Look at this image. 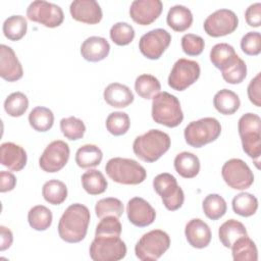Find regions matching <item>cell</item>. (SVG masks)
I'll return each mask as SVG.
<instances>
[{
	"instance_id": "1",
	"label": "cell",
	"mask_w": 261,
	"mask_h": 261,
	"mask_svg": "<svg viewBox=\"0 0 261 261\" xmlns=\"http://www.w3.org/2000/svg\"><path fill=\"white\" fill-rule=\"evenodd\" d=\"M90 211L87 206L74 203L68 206L58 223L59 237L66 243H79L87 234L90 223Z\"/></svg>"
},
{
	"instance_id": "2",
	"label": "cell",
	"mask_w": 261,
	"mask_h": 261,
	"mask_svg": "<svg viewBox=\"0 0 261 261\" xmlns=\"http://www.w3.org/2000/svg\"><path fill=\"white\" fill-rule=\"evenodd\" d=\"M169 136L159 129H150L137 137L133 143V150L137 157L145 162H155L170 147Z\"/></svg>"
},
{
	"instance_id": "3",
	"label": "cell",
	"mask_w": 261,
	"mask_h": 261,
	"mask_svg": "<svg viewBox=\"0 0 261 261\" xmlns=\"http://www.w3.org/2000/svg\"><path fill=\"white\" fill-rule=\"evenodd\" d=\"M238 129L244 152L255 160V165L259 168L261 155V119L259 115L251 112L242 115L238 122Z\"/></svg>"
},
{
	"instance_id": "4",
	"label": "cell",
	"mask_w": 261,
	"mask_h": 261,
	"mask_svg": "<svg viewBox=\"0 0 261 261\" xmlns=\"http://www.w3.org/2000/svg\"><path fill=\"white\" fill-rule=\"evenodd\" d=\"M152 118L167 127L179 125L184 120L179 100L168 92H159L152 98Z\"/></svg>"
},
{
	"instance_id": "5",
	"label": "cell",
	"mask_w": 261,
	"mask_h": 261,
	"mask_svg": "<svg viewBox=\"0 0 261 261\" xmlns=\"http://www.w3.org/2000/svg\"><path fill=\"white\" fill-rule=\"evenodd\" d=\"M107 175L115 182L121 185H139L147 176L146 169L134 159L114 157L105 165Z\"/></svg>"
},
{
	"instance_id": "6",
	"label": "cell",
	"mask_w": 261,
	"mask_h": 261,
	"mask_svg": "<svg viewBox=\"0 0 261 261\" xmlns=\"http://www.w3.org/2000/svg\"><path fill=\"white\" fill-rule=\"evenodd\" d=\"M221 133L220 122L214 117H204L190 122L184 136L188 145L194 148H201L211 142H214Z\"/></svg>"
},
{
	"instance_id": "7",
	"label": "cell",
	"mask_w": 261,
	"mask_h": 261,
	"mask_svg": "<svg viewBox=\"0 0 261 261\" xmlns=\"http://www.w3.org/2000/svg\"><path fill=\"white\" fill-rule=\"evenodd\" d=\"M169 236L161 229H153L141 237L135 246V253L142 261H155L169 249Z\"/></svg>"
},
{
	"instance_id": "8",
	"label": "cell",
	"mask_w": 261,
	"mask_h": 261,
	"mask_svg": "<svg viewBox=\"0 0 261 261\" xmlns=\"http://www.w3.org/2000/svg\"><path fill=\"white\" fill-rule=\"evenodd\" d=\"M153 188L161 197L162 203L167 210L175 211L182 206L185 201L184 191L172 174L163 172L156 175L153 179Z\"/></svg>"
},
{
	"instance_id": "9",
	"label": "cell",
	"mask_w": 261,
	"mask_h": 261,
	"mask_svg": "<svg viewBox=\"0 0 261 261\" xmlns=\"http://www.w3.org/2000/svg\"><path fill=\"white\" fill-rule=\"evenodd\" d=\"M89 252L94 261H118L125 257L126 246L119 237H95Z\"/></svg>"
},
{
	"instance_id": "10",
	"label": "cell",
	"mask_w": 261,
	"mask_h": 261,
	"mask_svg": "<svg viewBox=\"0 0 261 261\" xmlns=\"http://www.w3.org/2000/svg\"><path fill=\"white\" fill-rule=\"evenodd\" d=\"M221 175L225 184L233 190H247L254 182L252 170L245 161L239 158L227 160L221 168Z\"/></svg>"
},
{
	"instance_id": "11",
	"label": "cell",
	"mask_w": 261,
	"mask_h": 261,
	"mask_svg": "<svg viewBox=\"0 0 261 261\" xmlns=\"http://www.w3.org/2000/svg\"><path fill=\"white\" fill-rule=\"evenodd\" d=\"M200 65L195 60L179 58L175 61L168 76V86L175 91H184L200 76Z\"/></svg>"
},
{
	"instance_id": "12",
	"label": "cell",
	"mask_w": 261,
	"mask_h": 261,
	"mask_svg": "<svg viewBox=\"0 0 261 261\" xmlns=\"http://www.w3.org/2000/svg\"><path fill=\"white\" fill-rule=\"evenodd\" d=\"M27 16L30 20L39 22L47 28L59 27L64 18L60 6L44 0L33 1L27 9Z\"/></svg>"
},
{
	"instance_id": "13",
	"label": "cell",
	"mask_w": 261,
	"mask_h": 261,
	"mask_svg": "<svg viewBox=\"0 0 261 261\" xmlns=\"http://www.w3.org/2000/svg\"><path fill=\"white\" fill-rule=\"evenodd\" d=\"M239 24L237 14L230 9H218L207 16L204 21V31L208 36L218 38L234 32Z\"/></svg>"
},
{
	"instance_id": "14",
	"label": "cell",
	"mask_w": 261,
	"mask_h": 261,
	"mask_svg": "<svg viewBox=\"0 0 261 261\" xmlns=\"http://www.w3.org/2000/svg\"><path fill=\"white\" fill-rule=\"evenodd\" d=\"M69 155L68 144L64 141L56 140L45 148L39 159V165L46 172H57L66 165Z\"/></svg>"
},
{
	"instance_id": "15",
	"label": "cell",
	"mask_w": 261,
	"mask_h": 261,
	"mask_svg": "<svg viewBox=\"0 0 261 261\" xmlns=\"http://www.w3.org/2000/svg\"><path fill=\"white\" fill-rule=\"evenodd\" d=\"M171 42L170 34L164 29H154L144 34L139 41L141 53L148 59H159Z\"/></svg>"
},
{
	"instance_id": "16",
	"label": "cell",
	"mask_w": 261,
	"mask_h": 261,
	"mask_svg": "<svg viewBox=\"0 0 261 261\" xmlns=\"http://www.w3.org/2000/svg\"><path fill=\"white\" fill-rule=\"evenodd\" d=\"M162 9L160 0H135L129 7V15L138 24L149 25L159 17Z\"/></svg>"
},
{
	"instance_id": "17",
	"label": "cell",
	"mask_w": 261,
	"mask_h": 261,
	"mask_svg": "<svg viewBox=\"0 0 261 261\" xmlns=\"http://www.w3.org/2000/svg\"><path fill=\"white\" fill-rule=\"evenodd\" d=\"M126 214L129 222L138 227L152 224L156 217L155 209L141 197H134L127 202Z\"/></svg>"
},
{
	"instance_id": "18",
	"label": "cell",
	"mask_w": 261,
	"mask_h": 261,
	"mask_svg": "<svg viewBox=\"0 0 261 261\" xmlns=\"http://www.w3.org/2000/svg\"><path fill=\"white\" fill-rule=\"evenodd\" d=\"M69 11L73 19L88 24L100 22L103 16L102 9L95 0H74L70 4Z\"/></svg>"
},
{
	"instance_id": "19",
	"label": "cell",
	"mask_w": 261,
	"mask_h": 261,
	"mask_svg": "<svg viewBox=\"0 0 261 261\" xmlns=\"http://www.w3.org/2000/svg\"><path fill=\"white\" fill-rule=\"evenodd\" d=\"M0 75L7 82H16L23 75L21 63L13 49L4 44L0 46Z\"/></svg>"
},
{
	"instance_id": "20",
	"label": "cell",
	"mask_w": 261,
	"mask_h": 261,
	"mask_svg": "<svg viewBox=\"0 0 261 261\" xmlns=\"http://www.w3.org/2000/svg\"><path fill=\"white\" fill-rule=\"evenodd\" d=\"M28 156L22 147L12 142L0 146V162L11 171H20L27 164Z\"/></svg>"
},
{
	"instance_id": "21",
	"label": "cell",
	"mask_w": 261,
	"mask_h": 261,
	"mask_svg": "<svg viewBox=\"0 0 261 261\" xmlns=\"http://www.w3.org/2000/svg\"><path fill=\"white\" fill-rule=\"evenodd\" d=\"M185 236L188 243L196 249L206 248L212 237L209 225L200 218H193L187 223Z\"/></svg>"
},
{
	"instance_id": "22",
	"label": "cell",
	"mask_w": 261,
	"mask_h": 261,
	"mask_svg": "<svg viewBox=\"0 0 261 261\" xmlns=\"http://www.w3.org/2000/svg\"><path fill=\"white\" fill-rule=\"evenodd\" d=\"M110 51L108 41L103 37L92 36L87 38L81 46L82 57L90 62H98L105 59Z\"/></svg>"
},
{
	"instance_id": "23",
	"label": "cell",
	"mask_w": 261,
	"mask_h": 261,
	"mask_svg": "<svg viewBox=\"0 0 261 261\" xmlns=\"http://www.w3.org/2000/svg\"><path fill=\"white\" fill-rule=\"evenodd\" d=\"M104 100L114 108H125L134 102V94L130 89L119 83L109 84L103 93Z\"/></svg>"
},
{
	"instance_id": "24",
	"label": "cell",
	"mask_w": 261,
	"mask_h": 261,
	"mask_svg": "<svg viewBox=\"0 0 261 261\" xmlns=\"http://www.w3.org/2000/svg\"><path fill=\"white\" fill-rule=\"evenodd\" d=\"M175 171L185 178H193L200 171V160L191 152H181L174 158Z\"/></svg>"
},
{
	"instance_id": "25",
	"label": "cell",
	"mask_w": 261,
	"mask_h": 261,
	"mask_svg": "<svg viewBox=\"0 0 261 261\" xmlns=\"http://www.w3.org/2000/svg\"><path fill=\"white\" fill-rule=\"evenodd\" d=\"M166 22L173 31L185 32L193 23V14L186 6L174 5L168 10Z\"/></svg>"
},
{
	"instance_id": "26",
	"label": "cell",
	"mask_w": 261,
	"mask_h": 261,
	"mask_svg": "<svg viewBox=\"0 0 261 261\" xmlns=\"http://www.w3.org/2000/svg\"><path fill=\"white\" fill-rule=\"evenodd\" d=\"M215 109L224 115H231L238 111L241 106L239 96L231 90L222 89L218 91L213 98Z\"/></svg>"
},
{
	"instance_id": "27",
	"label": "cell",
	"mask_w": 261,
	"mask_h": 261,
	"mask_svg": "<svg viewBox=\"0 0 261 261\" xmlns=\"http://www.w3.org/2000/svg\"><path fill=\"white\" fill-rule=\"evenodd\" d=\"M238 57L239 55L236 53L234 48L227 43L216 44L210 51V61L220 70L228 67Z\"/></svg>"
},
{
	"instance_id": "28",
	"label": "cell",
	"mask_w": 261,
	"mask_h": 261,
	"mask_svg": "<svg viewBox=\"0 0 261 261\" xmlns=\"http://www.w3.org/2000/svg\"><path fill=\"white\" fill-rule=\"evenodd\" d=\"M244 236H248L247 229L242 222L236 219L226 220L218 229V238L225 248H230L239 238Z\"/></svg>"
},
{
	"instance_id": "29",
	"label": "cell",
	"mask_w": 261,
	"mask_h": 261,
	"mask_svg": "<svg viewBox=\"0 0 261 261\" xmlns=\"http://www.w3.org/2000/svg\"><path fill=\"white\" fill-rule=\"evenodd\" d=\"M234 261H257L258 250L256 244L248 237L239 238L230 247Z\"/></svg>"
},
{
	"instance_id": "30",
	"label": "cell",
	"mask_w": 261,
	"mask_h": 261,
	"mask_svg": "<svg viewBox=\"0 0 261 261\" xmlns=\"http://www.w3.org/2000/svg\"><path fill=\"white\" fill-rule=\"evenodd\" d=\"M103 158L101 149L92 144L80 147L75 153V163L81 168H91L98 166Z\"/></svg>"
},
{
	"instance_id": "31",
	"label": "cell",
	"mask_w": 261,
	"mask_h": 261,
	"mask_svg": "<svg viewBox=\"0 0 261 261\" xmlns=\"http://www.w3.org/2000/svg\"><path fill=\"white\" fill-rule=\"evenodd\" d=\"M81 179L84 190L93 196L104 193L108 186L103 173L97 169H89L84 172Z\"/></svg>"
},
{
	"instance_id": "32",
	"label": "cell",
	"mask_w": 261,
	"mask_h": 261,
	"mask_svg": "<svg viewBox=\"0 0 261 261\" xmlns=\"http://www.w3.org/2000/svg\"><path fill=\"white\" fill-rule=\"evenodd\" d=\"M30 125L37 132H47L54 123L53 112L44 106L35 107L29 114Z\"/></svg>"
},
{
	"instance_id": "33",
	"label": "cell",
	"mask_w": 261,
	"mask_h": 261,
	"mask_svg": "<svg viewBox=\"0 0 261 261\" xmlns=\"http://www.w3.org/2000/svg\"><path fill=\"white\" fill-rule=\"evenodd\" d=\"M42 195L49 204L60 205L67 197V187L61 180L50 179L43 185Z\"/></svg>"
},
{
	"instance_id": "34",
	"label": "cell",
	"mask_w": 261,
	"mask_h": 261,
	"mask_svg": "<svg viewBox=\"0 0 261 261\" xmlns=\"http://www.w3.org/2000/svg\"><path fill=\"white\" fill-rule=\"evenodd\" d=\"M52 212L44 205H37L30 209L28 221L32 228L38 231L48 229L52 224Z\"/></svg>"
},
{
	"instance_id": "35",
	"label": "cell",
	"mask_w": 261,
	"mask_h": 261,
	"mask_svg": "<svg viewBox=\"0 0 261 261\" xmlns=\"http://www.w3.org/2000/svg\"><path fill=\"white\" fill-rule=\"evenodd\" d=\"M231 206L236 214L243 217H249L256 213L258 209V200L254 195L242 192L233 197Z\"/></svg>"
},
{
	"instance_id": "36",
	"label": "cell",
	"mask_w": 261,
	"mask_h": 261,
	"mask_svg": "<svg viewBox=\"0 0 261 261\" xmlns=\"http://www.w3.org/2000/svg\"><path fill=\"white\" fill-rule=\"evenodd\" d=\"M135 90L137 94L144 99H152L161 90L160 82L152 74L144 73L139 75L135 82Z\"/></svg>"
},
{
	"instance_id": "37",
	"label": "cell",
	"mask_w": 261,
	"mask_h": 261,
	"mask_svg": "<svg viewBox=\"0 0 261 261\" xmlns=\"http://www.w3.org/2000/svg\"><path fill=\"white\" fill-rule=\"evenodd\" d=\"M2 30L8 40L18 41L27 34V19L22 15H11L4 20Z\"/></svg>"
},
{
	"instance_id": "38",
	"label": "cell",
	"mask_w": 261,
	"mask_h": 261,
	"mask_svg": "<svg viewBox=\"0 0 261 261\" xmlns=\"http://www.w3.org/2000/svg\"><path fill=\"white\" fill-rule=\"evenodd\" d=\"M202 208L209 219L217 220L225 214L227 206L225 200L220 195L209 194L203 200Z\"/></svg>"
},
{
	"instance_id": "39",
	"label": "cell",
	"mask_w": 261,
	"mask_h": 261,
	"mask_svg": "<svg viewBox=\"0 0 261 261\" xmlns=\"http://www.w3.org/2000/svg\"><path fill=\"white\" fill-rule=\"evenodd\" d=\"M122 202L113 197H108L99 200L95 206V212L98 218L102 219L106 216H115L119 218L123 213Z\"/></svg>"
},
{
	"instance_id": "40",
	"label": "cell",
	"mask_w": 261,
	"mask_h": 261,
	"mask_svg": "<svg viewBox=\"0 0 261 261\" xmlns=\"http://www.w3.org/2000/svg\"><path fill=\"white\" fill-rule=\"evenodd\" d=\"M29 107V99L21 92H14L7 96L4 101L5 112L12 117L23 115Z\"/></svg>"
},
{
	"instance_id": "41",
	"label": "cell",
	"mask_w": 261,
	"mask_h": 261,
	"mask_svg": "<svg viewBox=\"0 0 261 261\" xmlns=\"http://www.w3.org/2000/svg\"><path fill=\"white\" fill-rule=\"evenodd\" d=\"M60 129L66 139L76 141L84 137L86 125L82 119L74 116H69L60 120Z\"/></svg>"
},
{
	"instance_id": "42",
	"label": "cell",
	"mask_w": 261,
	"mask_h": 261,
	"mask_svg": "<svg viewBox=\"0 0 261 261\" xmlns=\"http://www.w3.org/2000/svg\"><path fill=\"white\" fill-rule=\"evenodd\" d=\"M129 125V117L122 111L112 112L106 118V128L113 136H122L126 134Z\"/></svg>"
},
{
	"instance_id": "43",
	"label": "cell",
	"mask_w": 261,
	"mask_h": 261,
	"mask_svg": "<svg viewBox=\"0 0 261 261\" xmlns=\"http://www.w3.org/2000/svg\"><path fill=\"white\" fill-rule=\"evenodd\" d=\"M110 39L118 46H125L133 42L135 38V30L127 22L114 23L109 32Z\"/></svg>"
},
{
	"instance_id": "44",
	"label": "cell",
	"mask_w": 261,
	"mask_h": 261,
	"mask_svg": "<svg viewBox=\"0 0 261 261\" xmlns=\"http://www.w3.org/2000/svg\"><path fill=\"white\" fill-rule=\"evenodd\" d=\"M223 80L231 85L241 84L247 76V65L245 61L238 57L233 63L221 70Z\"/></svg>"
},
{
	"instance_id": "45",
	"label": "cell",
	"mask_w": 261,
	"mask_h": 261,
	"mask_svg": "<svg viewBox=\"0 0 261 261\" xmlns=\"http://www.w3.org/2000/svg\"><path fill=\"white\" fill-rule=\"evenodd\" d=\"M121 223L115 216H106L96 226L95 237H120Z\"/></svg>"
},
{
	"instance_id": "46",
	"label": "cell",
	"mask_w": 261,
	"mask_h": 261,
	"mask_svg": "<svg viewBox=\"0 0 261 261\" xmlns=\"http://www.w3.org/2000/svg\"><path fill=\"white\" fill-rule=\"evenodd\" d=\"M205 47V42L202 37L194 34H186L181 38L182 51L189 56L200 55Z\"/></svg>"
},
{
	"instance_id": "47",
	"label": "cell",
	"mask_w": 261,
	"mask_h": 261,
	"mask_svg": "<svg viewBox=\"0 0 261 261\" xmlns=\"http://www.w3.org/2000/svg\"><path fill=\"white\" fill-rule=\"evenodd\" d=\"M242 51L250 56H256L261 52V35L259 32H249L241 40Z\"/></svg>"
},
{
	"instance_id": "48",
	"label": "cell",
	"mask_w": 261,
	"mask_h": 261,
	"mask_svg": "<svg viewBox=\"0 0 261 261\" xmlns=\"http://www.w3.org/2000/svg\"><path fill=\"white\" fill-rule=\"evenodd\" d=\"M260 77L261 73H257L254 79L251 80L249 83L247 92H248V97L251 103H253L255 106L260 107L261 106V87H260Z\"/></svg>"
},
{
	"instance_id": "49",
	"label": "cell",
	"mask_w": 261,
	"mask_h": 261,
	"mask_svg": "<svg viewBox=\"0 0 261 261\" xmlns=\"http://www.w3.org/2000/svg\"><path fill=\"white\" fill-rule=\"evenodd\" d=\"M245 18L250 27L258 28L261 24V3L251 4L245 11Z\"/></svg>"
},
{
	"instance_id": "50",
	"label": "cell",
	"mask_w": 261,
	"mask_h": 261,
	"mask_svg": "<svg viewBox=\"0 0 261 261\" xmlns=\"http://www.w3.org/2000/svg\"><path fill=\"white\" fill-rule=\"evenodd\" d=\"M16 186V178L13 173L2 170L0 172V192L5 193L12 191Z\"/></svg>"
},
{
	"instance_id": "51",
	"label": "cell",
	"mask_w": 261,
	"mask_h": 261,
	"mask_svg": "<svg viewBox=\"0 0 261 261\" xmlns=\"http://www.w3.org/2000/svg\"><path fill=\"white\" fill-rule=\"evenodd\" d=\"M0 251H5L8 249L13 242V234L11 230L4 225L0 226Z\"/></svg>"
}]
</instances>
